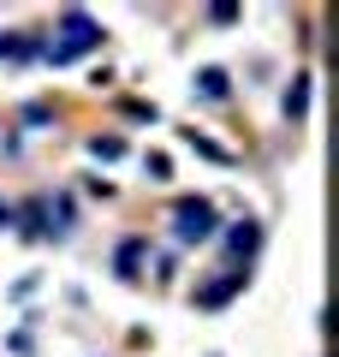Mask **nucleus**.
Returning <instances> with one entry per match:
<instances>
[{
	"instance_id": "obj_1",
	"label": "nucleus",
	"mask_w": 339,
	"mask_h": 357,
	"mask_svg": "<svg viewBox=\"0 0 339 357\" xmlns=\"http://www.w3.org/2000/svg\"><path fill=\"white\" fill-rule=\"evenodd\" d=\"M96 48H101V24H96L89 13H77V6H72L36 54H42L48 66H72V60H84V54H96Z\"/></svg>"
},
{
	"instance_id": "obj_2",
	"label": "nucleus",
	"mask_w": 339,
	"mask_h": 357,
	"mask_svg": "<svg viewBox=\"0 0 339 357\" xmlns=\"http://www.w3.org/2000/svg\"><path fill=\"white\" fill-rule=\"evenodd\" d=\"M214 227H220V215H214L209 197H179L173 203V238L179 244H209Z\"/></svg>"
},
{
	"instance_id": "obj_3",
	"label": "nucleus",
	"mask_w": 339,
	"mask_h": 357,
	"mask_svg": "<svg viewBox=\"0 0 339 357\" xmlns=\"http://www.w3.org/2000/svg\"><path fill=\"white\" fill-rule=\"evenodd\" d=\"M256 244H262V227L256 220H239V227L226 232V250L232 256H256Z\"/></svg>"
},
{
	"instance_id": "obj_4",
	"label": "nucleus",
	"mask_w": 339,
	"mask_h": 357,
	"mask_svg": "<svg viewBox=\"0 0 339 357\" xmlns=\"http://www.w3.org/2000/svg\"><path fill=\"white\" fill-rule=\"evenodd\" d=\"M239 286H244V274H239V268H232V274H226V280L202 286V292H197V304H202V310H214V304H226V298L239 292Z\"/></svg>"
},
{
	"instance_id": "obj_5",
	"label": "nucleus",
	"mask_w": 339,
	"mask_h": 357,
	"mask_svg": "<svg viewBox=\"0 0 339 357\" xmlns=\"http://www.w3.org/2000/svg\"><path fill=\"white\" fill-rule=\"evenodd\" d=\"M303 114H310V77H298L286 89V119H303Z\"/></svg>"
},
{
	"instance_id": "obj_6",
	"label": "nucleus",
	"mask_w": 339,
	"mask_h": 357,
	"mask_svg": "<svg viewBox=\"0 0 339 357\" xmlns=\"http://www.w3.org/2000/svg\"><path fill=\"white\" fill-rule=\"evenodd\" d=\"M113 262H119V274H126V280H131V274H137V262H143V238H126V244H119V256H113Z\"/></svg>"
},
{
	"instance_id": "obj_7",
	"label": "nucleus",
	"mask_w": 339,
	"mask_h": 357,
	"mask_svg": "<svg viewBox=\"0 0 339 357\" xmlns=\"http://www.w3.org/2000/svg\"><path fill=\"white\" fill-rule=\"evenodd\" d=\"M197 89L209 96V102H220V96H226V72H220V66H209V72L197 77Z\"/></svg>"
},
{
	"instance_id": "obj_8",
	"label": "nucleus",
	"mask_w": 339,
	"mask_h": 357,
	"mask_svg": "<svg viewBox=\"0 0 339 357\" xmlns=\"http://www.w3.org/2000/svg\"><path fill=\"white\" fill-rule=\"evenodd\" d=\"M89 155H96V161H119L126 143H119V137H89Z\"/></svg>"
},
{
	"instance_id": "obj_9",
	"label": "nucleus",
	"mask_w": 339,
	"mask_h": 357,
	"mask_svg": "<svg viewBox=\"0 0 339 357\" xmlns=\"http://www.w3.org/2000/svg\"><path fill=\"white\" fill-rule=\"evenodd\" d=\"M190 149H197V155H209V161H232V155H226L220 143H209V137H197V131H190Z\"/></svg>"
}]
</instances>
